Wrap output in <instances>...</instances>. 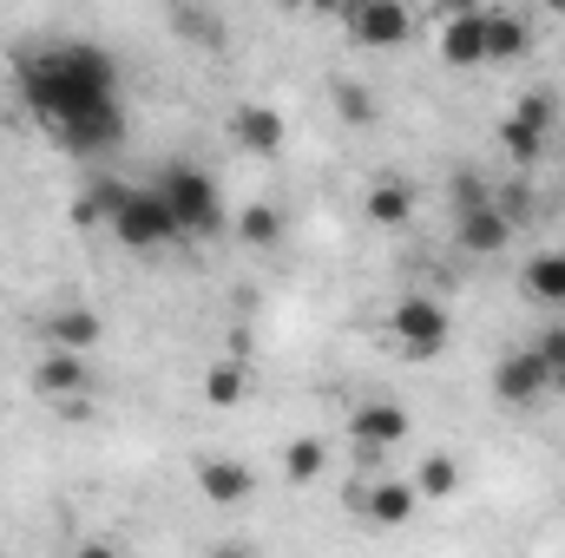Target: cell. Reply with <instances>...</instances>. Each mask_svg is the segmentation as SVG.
I'll list each match as a JSON object with an SVG mask.
<instances>
[{"label":"cell","mask_w":565,"mask_h":558,"mask_svg":"<svg viewBox=\"0 0 565 558\" xmlns=\"http://www.w3.org/2000/svg\"><path fill=\"white\" fill-rule=\"evenodd\" d=\"M13 79H20L26 112L46 132H66L79 119L119 106V66L93 40H46V46H33V53L13 60Z\"/></svg>","instance_id":"cell-1"},{"label":"cell","mask_w":565,"mask_h":558,"mask_svg":"<svg viewBox=\"0 0 565 558\" xmlns=\"http://www.w3.org/2000/svg\"><path fill=\"white\" fill-rule=\"evenodd\" d=\"M151 191L164 197V211H171L178 237H211V230H224V197H217V178H211L204 164L171 158V164H158Z\"/></svg>","instance_id":"cell-2"},{"label":"cell","mask_w":565,"mask_h":558,"mask_svg":"<svg viewBox=\"0 0 565 558\" xmlns=\"http://www.w3.org/2000/svg\"><path fill=\"white\" fill-rule=\"evenodd\" d=\"M106 230H113V244H126V250H164V244H178V224H171V211H164V197L151 191V184H126L119 191V204L106 211Z\"/></svg>","instance_id":"cell-3"},{"label":"cell","mask_w":565,"mask_h":558,"mask_svg":"<svg viewBox=\"0 0 565 558\" xmlns=\"http://www.w3.org/2000/svg\"><path fill=\"white\" fill-rule=\"evenodd\" d=\"M388 342L408 355V362H434V355H447V342H454V315H447V302H434V296H402L395 309H388Z\"/></svg>","instance_id":"cell-4"},{"label":"cell","mask_w":565,"mask_h":558,"mask_svg":"<svg viewBox=\"0 0 565 558\" xmlns=\"http://www.w3.org/2000/svg\"><path fill=\"white\" fill-rule=\"evenodd\" d=\"M559 368L526 342V348H507L500 362H493V401H507V408H540L546 395H559Z\"/></svg>","instance_id":"cell-5"},{"label":"cell","mask_w":565,"mask_h":558,"mask_svg":"<svg viewBox=\"0 0 565 558\" xmlns=\"http://www.w3.org/2000/svg\"><path fill=\"white\" fill-rule=\"evenodd\" d=\"M342 26H349L355 46L388 53V46H408L415 13H408V0H342Z\"/></svg>","instance_id":"cell-6"},{"label":"cell","mask_w":565,"mask_h":558,"mask_svg":"<svg viewBox=\"0 0 565 558\" xmlns=\"http://www.w3.org/2000/svg\"><path fill=\"white\" fill-rule=\"evenodd\" d=\"M546 132H553V93H526L500 126H493V139L500 151L520 164V171H533L540 158H546Z\"/></svg>","instance_id":"cell-7"},{"label":"cell","mask_w":565,"mask_h":558,"mask_svg":"<svg viewBox=\"0 0 565 558\" xmlns=\"http://www.w3.org/2000/svg\"><path fill=\"white\" fill-rule=\"evenodd\" d=\"M349 440H355L369 460H382V453H395V447L408 440V415H402L395 401H355V408H349Z\"/></svg>","instance_id":"cell-8"},{"label":"cell","mask_w":565,"mask_h":558,"mask_svg":"<svg viewBox=\"0 0 565 558\" xmlns=\"http://www.w3.org/2000/svg\"><path fill=\"white\" fill-rule=\"evenodd\" d=\"M454 244H460L467 257H500V250L513 244V217L500 211V197H487V204H473V211H454Z\"/></svg>","instance_id":"cell-9"},{"label":"cell","mask_w":565,"mask_h":558,"mask_svg":"<svg viewBox=\"0 0 565 558\" xmlns=\"http://www.w3.org/2000/svg\"><path fill=\"white\" fill-rule=\"evenodd\" d=\"M224 132L244 144L250 158H277L282 139H289V132H282V112H277V106H264V99H244V106H231Z\"/></svg>","instance_id":"cell-10"},{"label":"cell","mask_w":565,"mask_h":558,"mask_svg":"<svg viewBox=\"0 0 565 558\" xmlns=\"http://www.w3.org/2000/svg\"><path fill=\"white\" fill-rule=\"evenodd\" d=\"M33 388H40V401H66V395H86V388H93L86 348H46V355H40V368H33Z\"/></svg>","instance_id":"cell-11"},{"label":"cell","mask_w":565,"mask_h":558,"mask_svg":"<svg viewBox=\"0 0 565 558\" xmlns=\"http://www.w3.org/2000/svg\"><path fill=\"white\" fill-rule=\"evenodd\" d=\"M440 60L454 66V73H473V66H487V13H454V20H440Z\"/></svg>","instance_id":"cell-12"},{"label":"cell","mask_w":565,"mask_h":558,"mask_svg":"<svg viewBox=\"0 0 565 558\" xmlns=\"http://www.w3.org/2000/svg\"><path fill=\"white\" fill-rule=\"evenodd\" d=\"M250 486H257V480H250L244 460H224V453H204V460H198V493H204L211 506H244Z\"/></svg>","instance_id":"cell-13"},{"label":"cell","mask_w":565,"mask_h":558,"mask_svg":"<svg viewBox=\"0 0 565 558\" xmlns=\"http://www.w3.org/2000/svg\"><path fill=\"white\" fill-rule=\"evenodd\" d=\"M415 506H422V486H408V480H375L362 493V519H375V526H408Z\"/></svg>","instance_id":"cell-14"},{"label":"cell","mask_w":565,"mask_h":558,"mask_svg":"<svg viewBox=\"0 0 565 558\" xmlns=\"http://www.w3.org/2000/svg\"><path fill=\"white\" fill-rule=\"evenodd\" d=\"M520 289H526V302H540V309H565V250H540V257H526Z\"/></svg>","instance_id":"cell-15"},{"label":"cell","mask_w":565,"mask_h":558,"mask_svg":"<svg viewBox=\"0 0 565 558\" xmlns=\"http://www.w3.org/2000/svg\"><path fill=\"white\" fill-rule=\"evenodd\" d=\"M362 211H369V224L395 230V224H408V217H415V184H408V178H375V184H369V197H362Z\"/></svg>","instance_id":"cell-16"},{"label":"cell","mask_w":565,"mask_h":558,"mask_svg":"<svg viewBox=\"0 0 565 558\" xmlns=\"http://www.w3.org/2000/svg\"><path fill=\"white\" fill-rule=\"evenodd\" d=\"M526 46H533L526 20L507 13V7H493L487 13V66H513V60H526Z\"/></svg>","instance_id":"cell-17"},{"label":"cell","mask_w":565,"mask_h":558,"mask_svg":"<svg viewBox=\"0 0 565 558\" xmlns=\"http://www.w3.org/2000/svg\"><path fill=\"white\" fill-rule=\"evenodd\" d=\"M99 335H106V322L93 309H60L46 322V348H99Z\"/></svg>","instance_id":"cell-18"},{"label":"cell","mask_w":565,"mask_h":558,"mask_svg":"<svg viewBox=\"0 0 565 558\" xmlns=\"http://www.w3.org/2000/svg\"><path fill=\"white\" fill-rule=\"evenodd\" d=\"M244 395H250V375H244V362H237V355H224V362H211V368H204V401H211V408H224V415H231V408H244Z\"/></svg>","instance_id":"cell-19"},{"label":"cell","mask_w":565,"mask_h":558,"mask_svg":"<svg viewBox=\"0 0 565 558\" xmlns=\"http://www.w3.org/2000/svg\"><path fill=\"white\" fill-rule=\"evenodd\" d=\"M322 466H329V440H322V433H296V440L282 447V473H289L296 486H309Z\"/></svg>","instance_id":"cell-20"},{"label":"cell","mask_w":565,"mask_h":558,"mask_svg":"<svg viewBox=\"0 0 565 558\" xmlns=\"http://www.w3.org/2000/svg\"><path fill=\"white\" fill-rule=\"evenodd\" d=\"M171 26H178L191 46H217V40H224V26H217L211 0H171Z\"/></svg>","instance_id":"cell-21"},{"label":"cell","mask_w":565,"mask_h":558,"mask_svg":"<svg viewBox=\"0 0 565 558\" xmlns=\"http://www.w3.org/2000/svg\"><path fill=\"white\" fill-rule=\"evenodd\" d=\"M237 244H250V250H277L282 244V211L277 204H250V211L237 217Z\"/></svg>","instance_id":"cell-22"},{"label":"cell","mask_w":565,"mask_h":558,"mask_svg":"<svg viewBox=\"0 0 565 558\" xmlns=\"http://www.w3.org/2000/svg\"><path fill=\"white\" fill-rule=\"evenodd\" d=\"M329 106H335V119H349V126H375V93H369L362 79H335V86H329Z\"/></svg>","instance_id":"cell-23"},{"label":"cell","mask_w":565,"mask_h":558,"mask_svg":"<svg viewBox=\"0 0 565 558\" xmlns=\"http://www.w3.org/2000/svg\"><path fill=\"white\" fill-rule=\"evenodd\" d=\"M415 486H422V500H447V493L460 486V460H454V453H427Z\"/></svg>","instance_id":"cell-24"},{"label":"cell","mask_w":565,"mask_h":558,"mask_svg":"<svg viewBox=\"0 0 565 558\" xmlns=\"http://www.w3.org/2000/svg\"><path fill=\"white\" fill-rule=\"evenodd\" d=\"M493 197V184L480 178V171H454V211H473V204H487Z\"/></svg>","instance_id":"cell-25"},{"label":"cell","mask_w":565,"mask_h":558,"mask_svg":"<svg viewBox=\"0 0 565 558\" xmlns=\"http://www.w3.org/2000/svg\"><path fill=\"white\" fill-rule=\"evenodd\" d=\"M533 348H540V355L565 375V329H540V335H533Z\"/></svg>","instance_id":"cell-26"},{"label":"cell","mask_w":565,"mask_h":558,"mask_svg":"<svg viewBox=\"0 0 565 558\" xmlns=\"http://www.w3.org/2000/svg\"><path fill=\"white\" fill-rule=\"evenodd\" d=\"M309 7H316V13H342V0H309Z\"/></svg>","instance_id":"cell-27"},{"label":"cell","mask_w":565,"mask_h":558,"mask_svg":"<svg viewBox=\"0 0 565 558\" xmlns=\"http://www.w3.org/2000/svg\"><path fill=\"white\" fill-rule=\"evenodd\" d=\"M540 7H546V13H565V0H540Z\"/></svg>","instance_id":"cell-28"},{"label":"cell","mask_w":565,"mask_h":558,"mask_svg":"<svg viewBox=\"0 0 565 558\" xmlns=\"http://www.w3.org/2000/svg\"><path fill=\"white\" fill-rule=\"evenodd\" d=\"M277 7H309V0H277Z\"/></svg>","instance_id":"cell-29"}]
</instances>
